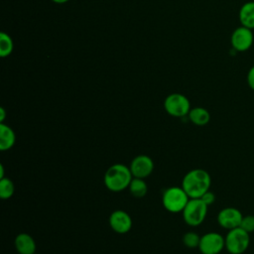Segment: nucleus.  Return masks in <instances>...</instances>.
Instances as JSON below:
<instances>
[{
    "label": "nucleus",
    "mask_w": 254,
    "mask_h": 254,
    "mask_svg": "<svg viewBox=\"0 0 254 254\" xmlns=\"http://www.w3.org/2000/svg\"><path fill=\"white\" fill-rule=\"evenodd\" d=\"M211 185L210 175L203 169H192L183 178L182 188L190 198H200L209 190Z\"/></svg>",
    "instance_id": "1"
},
{
    "label": "nucleus",
    "mask_w": 254,
    "mask_h": 254,
    "mask_svg": "<svg viewBox=\"0 0 254 254\" xmlns=\"http://www.w3.org/2000/svg\"><path fill=\"white\" fill-rule=\"evenodd\" d=\"M133 179L130 168L123 164H114L110 166L103 177V183L107 190L113 192H119L127 188Z\"/></svg>",
    "instance_id": "2"
},
{
    "label": "nucleus",
    "mask_w": 254,
    "mask_h": 254,
    "mask_svg": "<svg viewBox=\"0 0 254 254\" xmlns=\"http://www.w3.org/2000/svg\"><path fill=\"white\" fill-rule=\"evenodd\" d=\"M189 200L190 197L182 187H170L162 195L163 206L172 213L182 212Z\"/></svg>",
    "instance_id": "3"
},
{
    "label": "nucleus",
    "mask_w": 254,
    "mask_h": 254,
    "mask_svg": "<svg viewBox=\"0 0 254 254\" xmlns=\"http://www.w3.org/2000/svg\"><path fill=\"white\" fill-rule=\"evenodd\" d=\"M224 240L225 249L229 254H243L250 245V233L236 227L228 230Z\"/></svg>",
    "instance_id": "4"
},
{
    "label": "nucleus",
    "mask_w": 254,
    "mask_h": 254,
    "mask_svg": "<svg viewBox=\"0 0 254 254\" xmlns=\"http://www.w3.org/2000/svg\"><path fill=\"white\" fill-rule=\"evenodd\" d=\"M207 208L208 205H206L201 198H190L182 211L183 219L190 226H198L204 221Z\"/></svg>",
    "instance_id": "5"
},
{
    "label": "nucleus",
    "mask_w": 254,
    "mask_h": 254,
    "mask_svg": "<svg viewBox=\"0 0 254 254\" xmlns=\"http://www.w3.org/2000/svg\"><path fill=\"white\" fill-rule=\"evenodd\" d=\"M164 108L169 115L181 118L189 114L190 102L189 98L182 93H172L165 98Z\"/></svg>",
    "instance_id": "6"
},
{
    "label": "nucleus",
    "mask_w": 254,
    "mask_h": 254,
    "mask_svg": "<svg viewBox=\"0 0 254 254\" xmlns=\"http://www.w3.org/2000/svg\"><path fill=\"white\" fill-rule=\"evenodd\" d=\"M198 250L201 254H218L225 248L224 236L218 232H207L200 236Z\"/></svg>",
    "instance_id": "7"
},
{
    "label": "nucleus",
    "mask_w": 254,
    "mask_h": 254,
    "mask_svg": "<svg viewBox=\"0 0 254 254\" xmlns=\"http://www.w3.org/2000/svg\"><path fill=\"white\" fill-rule=\"evenodd\" d=\"M254 42V35L251 29L240 26L237 27L231 34L230 44L233 50L236 52H246L248 51Z\"/></svg>",
    "instance_id": "8"
},
{
    "label": "nucleus",
    "mask_w": 254,
    "mask_h": 254,
    "mask_svg": "<svg viewBox=\"0 0 254 254\" xmlns=\"http://www.w3.org/2000/svg\"><path fill=\"white\" fill-rule=\"evenodd\" d=\"M242 217L243 215L238 208L228 206L220 209L217 214V222L222 228L230 230L240 226Z\"/></svg>",
    "instance_id": "9"
},
{
    "label": "nucleus",
    "mask_w": 254,
    "mask_h": 254,
    "mask_svg": "<svg viewBox=\"0 0 254 254\" xmlns=\"http://www.w3.org/2000/svg\"><path fill=\"white\" fill-rule=\"evenodd\" d=\"M130 171L133 178L145 179L149 177L154 170V162L147 155H138L130 163Z\"/></svg>",
    "instance_id": "10"
},
{
    "label": "nucleus",
    "mask_w": 254,
    "mask_h": 254,
    "mask_svg": "<svg viewBox=\"0 0 254 254\" xmlns=\"http://www.w3.org/2000/svg\"><path fill=\"white\" fill-rule=\"evenodd\" d=\"M109 226L118 234H125L130 231L132 227L131 216L122 209L114 210L109 216Z\"/></svg>",
    "instance_id": "11"
},
{
    "label": "nucleus",
    "mask_w": 254,
    "mask_h": 254,
    "mask_svg": "<svg viewBox=\"0 0 254 254\" xmlns=\"http://www.w3.org/2000/svg\"><path fill=\"white\" fill-rule=\"evenodd\" d=\"M14 245L19 254H34L36 252V242L28 233H19L14 240Z\"/></svg>",
    "instance_id": "12"
},
{
    "label": "nucleus",
    "mask_w": 254,
    "mask_h": 254,
    "mask_svg": "<svg viewBox=\"0 0 254 254\" xmlns=\"http://www.w3.org/2000/svg\"><path fill=\"white\" fill-rule=\"evenodd\" d=\"M16 143L14 130L5 123H0V150L2 152L10 150Z\"/></svg>",
    "instance_id": "13"
},
{
    "label": "nucleus",
    "mask_w": 254,
    "mask_h": 254,
    "mask_svg": "<svg viewBox=\"0 0 254 254\" xmlns=\"http://www.w3.org/2000/svg\"><path fill=\"white\" fill-rule=\"evenodd\" d=\"M238 18L241 26L254 29V1H248L240 7Z\"/></svg>",
    "instance_id": "14"
},
{
    "label": "nucleus",
    "mask_w": 254,
    "mask_h": 254,
    "mask_svg": "<svg viewBox=\"0 0 254 254\" xmlns=\"http://www.w3.org/2000/svg\"><path fill=\"white\" fill-rule=\"evenodd\" d=\"M188 117L190 122L196 126H204L210 120V114L208 110L200 106L190 108Z\"/></svg>",
    "instance_id": "15"
},
{
    "label": "nucleus",
    "mask_w": 254,
    "mask_h": 254,
    "mask_svg": "<svg viewBox=\"0 0 254 254\" xmlns=\"http://www.w3.org/2000/svg\"><path fill=\"white\" fill-rule=\"evenodd\" d=\"M129 191L134 197H143L148 191V187L144 179L133 178L129 185Z\"/></svg>",
    "instance_id": "16"
},
{
    "label": "nucleus",
    "mask_w": 254,
    "mask_h": 254,
    "mask_svg": "<svg viewBox=\"0 0 254 254\" xmlns=\"http://www.w3.org/2000/svg\"><path fill=\"white\" fill-rule=\"evenodd\" d=\"M13 41L11 39V37L4 33L1 32L0 34V56L2 58H6L8 56L11 55V53L13 52Z\"/></svg>",
    "instance_id": "17"
},
{
    "label": "nucleus",
    "mask_w": 254,
    "mask_h": 254,
    "mask_svg": "<svg viewBox=\"0 0 254 254\" xmlns=\"http://www.w3.org/2000/svg\"><path fill=\"white\" fill-rule=\"evenodd\" d=\"M15 192L14 183L9 178L0 179V197L2 199H9Z\"/></svg>",
    "instance_id": "18"
},
{
    "label": "nucleus",
    "mask_w": 254,
    "mask_h": 254,
    "mask_svg": "<svg viewBox=\"0 0 254 254\" xmlns=\"http://www.w3.org/2000/svg\"><path fill=\"white\" fill-rule=\"evenodd\" d=\"M200 241V236L194 231L186 232L183 236V243L188 248H196L198 247Z\"/></svg>",
    "instance_id": "19"
},
{
    "label": "nucleus",
    "mask_w": 254,
    "mask_h": 254,
    "mask_svg": "<svg viewBox=\"0 0 254 254\" xmlns=\"http://www.w3.org/2000/svg\"><path fill=\"white\" fill-rule=\"evenodd\" d=\"M239 227H241L248 233L253 232L254 231V215H251V214L243 215Z\"/></svg>",
    "instance_id": "20"
},
{
    "label": "nucleus",
    "mask_w": 254,
    "mask_h": 254,
    "mask_svg": "<svg viewBox=\"0 0 254 254\" xmlns=\"http://www.w3.org/2000/svg\"><path fill=\"white\" fill-rule=\"evenodd\" d=\"M201 200L206 204V205H211L214 201H215V194L210 191V190H207L205 193L202 194V196L200 197Z\"/></svg>",
    "instance_id": "21"
},
{
    "label": "nucleus",
    "mask_w": 254,
    "mask_h": 254,
    "mask_svg": "<svg viewBox=\"0 0 254 254\" xmlns=\"http://www.w3.org/2000/svg\"><path fill=\"white\" fill-rule=\"evenodd\" d=\"M246 81L248 86L254 91V65H252L246 75Z\"/></svg>",
    "instance_id": "22"
},
{
    "label": "nucleus",
    "mask_w": 254,
    "mask_h": 254,
    "mask_svg": "<svg viewBox=\"0 0 254 254\" xmlns=\"http://www.w3.org/2000/svg\"><path fill=\"white\" fill-rule=\"evenodd\" d=\"M6 118V111L3 107L0 108V123H4V120Z\"/></svg>",
    "instance_id": "23"
},
{
    "label": "nucleus",
    "mask_w": 254,
    "mask_h": 254,
    "mask_svg": "<svg viewBox=\"0 0 254 254\" xmlns=\"http://www.w3.org/2000/svg\"><path fill=\"white\" fill-rule=\"evenodd\" d=\"M3 178H5V176H4V167H3V165H0V179H3Z\"/></svg>",
    "instance_id": "24"
},
{
    "label": "nucleus",
    "mask_w": 254,
    "mask_h": 254,
    "mask_svg": "<svg viewBox=\"0 0 254 254\" xmlns=\"http://www.w3.org/2000/svg\"><path fill=\"white\" fill-rule=\"evenodd\" d=\"M54 3H57V4H64V3H66L68 2L69 0H52Z\"/></svg>",
    "instance_id": "25"
},
{
    "label": "nucleus",
    "mask_w": 254,
    "mask_h": 254,
    "mask_svg": "<svg viewBox=\"0 0 254 254\" xmlns=\"http://www.w3.org/2000/svg\"><path fill=\"white\" fill-rule=\"evenodd\" d=\"M34 254H38V253H36V252H35V253H34Z\"/></svg>",
    "instance_id": "26"
},
{
    "label": "nucleus",
    "mask_w": 254,
    "mask_h": 254,
    "mask_svg": "<svg viewBox=\"0 0 254 254\" xmlns=\"http://www.w3.org/2000/svg\"><path fill=\"white\" fill-rule=\"evenodd\" d=\"M218 254H221V253H218Z\"/></svg>",
    "instance_id": "27"
},
{
    "label": "nucleus",
    "mask_w": 254,
    "mask_h": 254,
    "mask_svg": "<svg viewBox=\"0 0 254 254\" xmlns=\"http://www.w3.org/2000/svg\"><path fill=\"white\" fill-rule=\"evenodd\" d=\"M17 254H19V253H17Z\"/></svg>",
    "instance_id": "28"
}]
</instances>
